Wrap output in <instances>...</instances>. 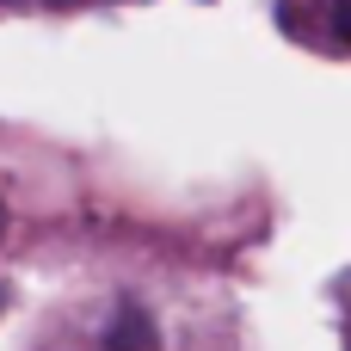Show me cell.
Wrapping results in <instances>:
<instances>
[{
	"instance_id": "obj_2",
	"label": "cell",
	"mask_w": 351,
	"mask_h": 351,
	"mask_svg": "<svg viewBox=\"0 0 351 351\" xmlns=\"http://www.w3.org/2000/svg\"><path fill=\"white\" fill-rule=\"evenodd\" d=\"M0 302H6V290H0Z\"/></svg>"
},
{
	"instance_id": "obj_1",
	"label": "cell",
	"mask_w": 351,
	"mask_h": 351,
	"mask_svg": "<svg viewBox=\"0 0 351 351\" xmlns=\"http://www.w3.org/2000/svg\"><path fill=\"white\" fill-rule=\"evenodd\" d=\"M105 351H154V321L142 308H117V321L105 333Z\"/></svg>"
}]
</instances>
